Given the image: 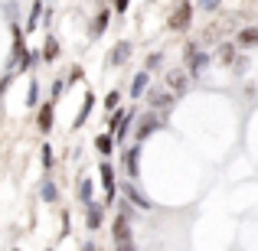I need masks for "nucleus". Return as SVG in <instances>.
<instances>
[{"instance_id": "obj_1", "label": "nucleus", "mask_w": 258, "mask_h": 251, "mask_svg": "<svg viewBox=\"0 0 258 251\" xmlns=\"http://www.w3.org/2000/svg\"><path fill=\"white\" fill-rule=\"evenodd\" d=\"M186 65H189V75H200V72L209 65V56H206V52H200V46H196V43H189L186 46Z\"/></svg>"}, {"instance_id": "obj_2", "label": "nucleus", "mask_w": 258, "mask_h": 251, "mask_svg": "<svg viewBox=\"0 0 258 251\" xmlns=\"http://www.w3.org/2000/svg\"><path fill=\"white\" fill-rule=\"evenodd\" d=\"M189 20H193V7H189V0H180L176 10L170 13V30H186Z\"/></svg>"}, {"instance_id": "obj_3", "label": "nucleus", "mask_w": 258, "mask_h": 251, "mask_svg": "<svg viewBox=\"0 0 258 251\" xmlns=\"http://www.w3.org/2000/svg\"><path fill=\"white\" fill-rule=\"evenodd\" d=\"M160 127H164V118H157V114H147V118L138 124V140H147L154 131H160Z\"/></svg>"}, {"instance_id": "obj_4", "label": "nucleus", "mask_w": 258, "mask_h": 251, "mask_svg": "<svg viewBox=\"0 0 258 251\" xmlns=\"http://www.w3.org/2000/svg\"><path fill=\"white\" fill-rule=\"evenodd\" d=\"M124 199L131 202V206H138V209H154V202L147 199V196H141V189L131 186V183H124Z\"/></svg>"}, {"instance_id": "obj_5", "label": "nucleus", "mask_w": 258, "mask_h": 251, "mask_svg": "<svg viewBox=\"0 0 258 251\" xmlns=\"http://www.w3.org/2000/svg\"><path fill=\"white\" fill-rule=\"evenodd\" d=\"M98 170H101V186H105V199H108V202H114L118 196H114V173H111V166L101 163Z\"/></svg>"}, {"instance_id": "obj_6", "label": "nucleus", "mask_w": 258, "mask_h": 251, "mask_svg": "<svg viewBox=\"0 0 258 251\" xmlns=\"http://www.w3.org/2000/svg\"><path fill=\"white\" fill-rule=\"evenodd\" d=\"M111 235H114L118 245H127V241H131V225H127V219H121V215H118V222L111 225Z\"/></svg>"}, {"instance_id": "obj_7", "label": "nucleus", "mask_w": 258, "mask_h": 251, "mask_svg": "<svg viewBox=\"0 0 258 251\" xmlns=\"http://www.w3.org/2000/svg\"><path fill=\"white\" fill-rule=\"evenodd\" d=\"M127 56H131V43H118L111 49V56H108V65H121L127 62Z\"/></svg>"}, {"instance_id": "obj_8", "label": "nucleus", "mask_w": 258, "mask_h": 251, "mask_svg": "<svg viewBox=\"0 0 258 251\" xmlns=\"http://www.w3.org/2000/svg\"><path fill=\"white\" fill-rule=\"evenodd\" d=\"M167 85H170L176 95H183V92H186V85H189V82H186V72H176V69L167 72Z\"/></svg>"}, {"instance_id": "obj_9", "label": "nucleus", "mask_w": 258, "mask_h": 251, "mask_svg": "<svg viewBox=\"0 0 258 251\" xmlns=\"http://www.w3.org/2000/svg\"><path fill=\"white\" fill-rule=\"evenodd\" d=\"M36 124H39V131H43V134H49V131H52V105H43V108H39Z\"/></svg>"}, {"instance_id": "obj_10", "label": "nucleus", "mask_w": 258, "mask_h": 251, "mask_svg": "<svg viewBox=\"0 0 258 251\" xmlns=\"http://www.w3.org/2000/svg\"><path fill=\"white\" fill-rule=\"evenodd\" d=\"M170 105H173V95H167V92H154L151 95V108L154 111H167Z\"/></svg>"}, {"instance_id": "obj_11", "label": "nucleus", "mask_w": 258, "mask_h": 251, "mask_svg": "<svg viewBox=\"0 0 258 251\" xmlns=\"http://www.w3.org/2000/svg\"><path fill=\"white\" fill-rule=\"evenodd\" d=\"M101 222H105V212H101V206H95V202H88V222H85V225H88V228L95 232V228H98Z\"/></svg>"}, {"instance_id": "obj_12", "label": "nucleus", "mask_w": 258, "mask_h": 251, "mask_svg": "<svg viewBox=\"0 0 258 251\" xmlns=\"http://www.w3.org/2000/svg\"><path fill=\"white\" fill-rule=\"evenodd\" d=\"M124 160H127V176H138L141 173V170H138L141 166V147H131Z\"/></svg>"}, {"instance_id": "obj_13", "label": "nucleus", "mask_w": 258, "mask_h": 251, "mask_svg": "<svg viewBox=\"0 0 258 251\" xmlns=\"http://www.w3.org/2000/svg\"><path fill=\"white\" fill-rule=\"evenodd\" d=\"M239 46H245V49L258 46V26H255V30L248 26V30H242V33H239Z\"/></svg>"}, {"instance_id": "obj_14", "label": "nucleus", "mask_w": 258, "mask_h": 251, "mask_svg": "<svg viewBox=\"0 0 258 251\" xmlns=\"http://www.w3.org/2000/svg\"><path fill=\"white\" fill-rule=\"evenodd\" d=\"M144 92H147V72H138L134 82H131V95H134V98H141Z\"/></svg>"}, {"instance_id": "obj_15", "label": "nucleus", "mask_w": 258, "mask_h": 251, "mask_svg": "<svg viewBox=\"0 0 258 251\" xmlns=\"http://www.w3.org/2000/svg\"><path fill=\"white\" fill-rule=\"evenodd\" d=\"M56 56H59V43H56L52 36H46V46H43V59H46V62H52Z\"/></svg>"}, {"instance_id": "obj_16", "label": "nucleus", "mask_w": 258, "mask_h": 251, "mask_svg": "<svg viewBox=\"0 0 258 251\" xmlns=\"http://www.w3.org/2000/svg\"><path fill=\"white\" fill-rule=\"evenodd\" d=\"M92 196H95V186H92V180H82V183H79V199H82L85 206H88V202H92Z\"/></svg>"}, {"instance_id": "obj_17", "label": "nucleus", "mask_w": 258, "mask_h": 251, "mask_svg": "<svg viewBox=\"0 0 258 251\" xmlns=\"http://www.w3.org/2000/svg\"><path fill=\"white\" fill-rule=\"evenodd\" d=\"M92 105H95V98H92V95H85V101H82V111H79V118H76V127H82L85 121H88V111H92Z\"/></svg>"}, {"instance_id": "obj_18", "label": "nucleus", "mask_w": 258, "mask_h": 251, "mask_svg": "<svg viewBox=\"0 0 258 251\" xmlns=\"http://www.w3.org/2000/svg\"><path fill=\"white\" fill-rule=\"evenodd\" d=\"M95 147H98L101 153H111V147H114V137H111V134H101V137H95Z\"/></svg>"}, {"instance_id": "obj_19", "label": "nucleus", "mask_w": 258, "mask_h": 251, "mask_svg": "<svg viewBox=\"0 0 258 251\" xmlns=\"http://www.w3.org/2000/svg\"><path fill=\"white\" fill-rule=\"evenodd\" d=\"M105 26H108V10H101L98 17H95V23H92V33L98 36V33H105Z\"/></svg>"}, {"instance_id": "obj_20", "label": "nucleus", "mask_w": 258, "mask_h": 251, "mask_svg": "<svg viewBox=\"0 0 258 251\" xmlns=\"http://www.w3.org/2000/svg\"><path fill=\"white\" fill-rule=\"evenodd\" d=\"M39 196H43L46 202H56V183L46 180V183H43V189H39Z\"/></svg>"}, {"instance_id": "obj_21", "label": "nucleus", "mask_w": 258, "mask_h": 251, "mask_svg": "<svg viewBox=\"0 0 258 251\" xmlns=\"http://www.w3.org/2000/svg\"><path fill=\"white\" fill-rule=\"evenodd\" d=\"M39 13H43V4L36 0V4H33V13H30V23H26L30 30H36V23H39Z\"/></svg>"}, {"instance_id": "obj_22", "label": "nucleus", "mask_w": 258, "mask_h": 251, "mask_svg": "<svg viewBox=\"0 0 258 251\" xmlns=\"http://www.w3.org/2000/svg\"><path fill=\"white\" fill-rule=\"evenodd\" d=\"M219 59H222V62H235V46H222V49H219Z\"/></svg>"}, {"instance_id": "obj_23", "label": "nucleus", "mask_w": 258, "mask_h": 251, "mask_svg": "<svg viewBox=\"0 0 258 251\" xmlns=\"http://www.w3.org/2000/svg\"><path fill=\"white\" fill-rule=\"evenodd\" d=\"M121 105V92H108V98H105V108H118Z\"/></svg>"}, {"instance_id": "obj_24", "label": "nucleus", "mask_w": 258, "mask_h": 251, "mask_svg": "<svg viewBox=\"0 0 258 251\" xmlns=\"http://www.w3.org/2000/svg\"><path fill=\"white\" fill-rule=\"evenodd\" d=\"M39 157H43V166L49 170V166H52V147H49V144H43V153H39Z\"/></svg>"}, {"instance_id": "obj_25", "label": "nucleus", "mask_w": 258, "mask_h": 251, "mask_svg": "<svg viewBox=\"0 0 258 251\" xmlns=\"http://www.w3.org/2000/svg\"><path fill=\"white\" fill-rule=\"evenodd\" d=\"M26 98H30V105H39V82H30V95Z\"/></svg>"}, {"instance_id": "obj_26", "label": "nucleus", "mask_w": 258, "mask_h": 251, "mask_svg": "<svg viewBox=\"0 0 258 251\" xmlns=\"http://www.w3.org/2000/svg\"><path fill=\"white\" fill-rule=\"evenodd\" d=\"M118 212H121V219H131V215H134V209H131V202H118Z\"/></svg>"}, {"instance_id": "obj_27", "label": "nucleus", "mask_w": 258, "mask_h": 251, "mask_svg": "<svg viewBox=\"0 0 258 251\" xmlns=\"http://www.w3.org/2000/svg\"><path fill=\"white\" fill-rule=\"evenodd\" d=\"M200 7H203V10H216V7H219V0H200Z\"/></svg>"}, {"instance_id": "obj_28", "label": "nucleus", "mask_w": 258, "mask_h": 251, "mask_svg": "<svg viewBox=\"0 0 258 251\" xmlns=\"http://www.w3.org/2000/svg\"><path fill=\"white\" fill-rule=\"evenodd\" d=\"M157 65H160V52H154V56L147 59V69H157Z\"/></svg>"}, {"instance_id": "obj_29", "label": "nucleus", "mask_w": 258, "mask_h": 251, "mask_svg": "<svg viewBox=\"0 0 258 251\" xmlns=\"http://www.w3.org/2000/svg\"><path fill=\"white\" fill-rule=\"evenodd\" d=\"M127 4H131V0H114V10H118V13H127Z\"/></svg>"}, {"instance_id": "obj_30", "label": "nucleus", "mask_w": 258, "mask_h": 251, "mask_svg": "<svg viewBox=\"0 0 258 251\" xmlns=\"http://www.w3.org/2000/svg\"><path fill=\"white\" fill-rule=\"evenodd\" d=\"M7 85H10V75H4V78H0V95H4V88Z\"/></svg>"}, {"instance_id": "obj_31", "label": "nucleus", "mask_w": 258, "mask_h": 251, "mask_svg": "<svg viewBox=\"0 0 258 251\" xmlns=\"http://www.w3.org/2000/svg\"><path fill=\"white\" fill-rule=\"evenodd\" d=\"M82 251H98V248H95L92 241H85V245H82Z\"/></svg>"}, {"instance_id": "obj_32", "label": "nucleus", "mask_w": 258, "mask_h": 251, "mask_svg": "<svg viewBox=\"0 0 258 251\" xmlns=\"http://www.w3.org/2000/svg\"><path fill=\"white\" fill-rule=\"evenodd\" d=\"M118 251H134V245L127 241V245H118Z\"/></svg>"}]
</instances>
